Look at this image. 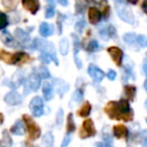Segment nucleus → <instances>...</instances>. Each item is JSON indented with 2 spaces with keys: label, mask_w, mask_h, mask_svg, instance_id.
I'll return each instance as SVG.
<instances>
[{
  "label": "nucleus",
  "mask_w": 147,
  "mask_h": 147,
  "mask_svg": "<svg viewBox=\"0 0 147 147\" xmlns=\"http://www.w3.org/2000/svg\"><path fill=\"white\" fill-rule=\"evenodd\" d=\"M69 142H71V136L69 135H65V138H63V143H61V147H67V145L69 144Z\"/></svg>",
  "instance_id": "44"
},
{
  "label": "nucleus",
  "mask_w": 147,
  "mask_h": 147,
  "mask_svg": "<svg viewBox=\"0 0 147 147\" xmlns=\"http://www.w3.org/2000/svg\"><path fill=\"white\" fill-rule=\"evenodd\" d=\"M47 2L51 6H55V0H47Z\"/></svg>",
  "instance_id": "48"
},
{
  "label": "nucleus",
  "mask_w": 147,
  "mask_h": 147,
  "mask_svg": "<svg viewBox=\"0 0 147 147\" xmlns=\"http://www.w3.org/2000/svg\"><path fill=\"white\" fill-rule=\"evenodd\" d=\"M10 132L14 135H23L25 133V128H24V123L21 120H17L16 122L13 124V126L10 128Z\"/></svg>",
  "instance_id": "20"
},
{
  "label": "nucleus",
  "mask_w": 147,
  "mask_h": 147,
  "mask_svg": "<svg viewBox=\"0 0 147 147\" xmlns=\"http://www.w3.org/2000/svg\"><path fill=\"white\" fill-rule=\"evenodd\" d=\"M14 35H15V38L17 39L19 43L21 45H26L29 43L30 41V36H29L28 33H26L24 30H22L21 28H16L14 31Z\"/></svg>",
  "instance_id": "13"
},
{
  "label": "nucleus",
  "mask_w": 147,
  "mask_h": 147,
  "mask_svg": "<svg viewBox=\"0 0 147 147\" xmlns=\"http://www.w3.org/2000/svg\"><path fill=\"white\" fill-rule=\"evenodd\" d=\"M105 113L112 120H123L125 122L132 121L133 111L131 110L129 102L125 99L117 101H110L105 106Z\"/></svg>",
  "instance_id": "1"
},
{
  "label": "nucleus",
  "mask_w": 147,
  "mask_h": 147,
  "mask_svg": "<svg viewBox=\"0 0 147 147\" xmlns=\"http://www.w3.org/2000/svg\"><path fill=\"white\" fill-rule=\"evenodd\" d=\"M71 36H73L74 39V57H75V55H78L79 51L81 49V41L77 35L71 34Z\"/></svg>",
  "instance_id": "29"
},
{
  "label": "nucleus",
  "mask_w": 147,
  "mask_h": 147,
  "mask_svg": "<svg viewBox=\"0 0 147 147\" xmlns=\"http://www.w3.org/2000/svg\"><path fill=\"white\" fill-rule=\"evenodd\" d=\"M100 35L104 40H108L109 38H113V37L117 36L116 29L113 25H108L107 27H104L100 30Z\"/></svg>",
  "instance_id": "16"
},
{
  "label": "nucleus",
  "mask_w": 147,
  "mask_h": 147,
  "mask_svg": "<svg viewBox=\"0 0 147 147\" xmlns=\"http://www.w3.org/2000/svg\"><path fill=\"white\" fill-rule=\"evenodd\" d=\"M55 31L53 25L49 24L47 22H42L39 25V34L42 37H47L49 35H51Z\"/></svg>",
  "instance_id": "19"
},
{
  "label": "nucleus",
  "mask_w": 147,
  "mask_h": 147,
  "mask_svg": "<svg viewBox=\"0 0 147 147\" xmlns=\"http://www.w3.org/2000/svg\"><path fill=\"white\" fill-rule=\"evenodd\" d=\"M143 73H144V75H146V74H147V71H146V61H144V63H143Z\"/></svg>",
  "instance_id": "49"
},
{
  "label": "nucleus",
  "mask_w": 147,
  "mask_h": 147,
  "mask_svg": "<svg viewBox=\"0 0 147 147\" xmlns=\"http://www.w3.org/2000/svg\"><path fill=\"white\" fill-rule=\"evenodd\" d=\"M0 147H12V139L10 137L8 130H3L2 138L0 140Z\"/></svg>",
  "instance_id": "23"
},
{
  "label": "nucleus",
  "mask_w": 147,
  "mask_h": 147,
  "mask_svg": "<svg viewBox=\"0 0 147 147\" xmlns=\"http://www.w3.org/2000/svg\"><path fill=\"white\" fill-rule=\"evenodd\" d=\"M82 100H83V93L80 90L75 91V93L73 94V97H71V101L75 103H79Z\"/></svg>",
  "instance_id": "36"
},
{
  "label": "nucleus",
  "mask_w": 147,
  "mask_h": 147,
  "mask_svg": "<svg viewBox=\"0 0 147 147\" xmlns=\"http://www.w3.org/2000/svg\"><path fill=\"white\" fill-rule=\"evenodd\" d=\"M146 3H147V1L145 0L144 2H143V4H142V9H143V11H144L145 13L147 12V10H146Z\"/></svg>",
  "instance_id": "47"
},
{
  "label": "nucleus",
  "mask_w": 147,
  "mask_h": 147,
  "mask_svg": "<svg viewBox=\"0 0 147 147\" xmlns=\"http://www.w3.org/2000/svg\"><path fill=\"white\" fill-rule=\"evenodd\" d=\"M88 74L91 76V78L95 81L96 83H100L104 79L105 74L102 69H100L98 67L94 65H90L88 67Z\"/></svg>",
  "instance_id": "11"
},
{
  "label": "nucleus",
  "mask_w": 147,
  "mask_h": 147,
  "mask_svg": "<svg viewBox=\"0 0 147 147\" xmlns=\"http://www.w3.org/2000/svg\"><path fill=\"white\" fill-rule=\"evenodd\" d=\"M28 55L23 51H17L15 53H9L5 51H0V61H4L7 65H16V63L28 61Z\"/></svg>",
  "instance_id": "3"
},
{
  "label": "nucleus",
  "mask_w": 147,
  "mask_h": 147,
  "mask_svg": "<svg viewBox=\"0 0 147 147\" xmlns=\"http://www.w3.org/2000/svg\"><path fill=\"white\" fill-rule=\"evenodd\" d=\"M85 26H86V22H85L84 19H81V20H79L78 22L75 24V29H76V31H78L79 33H82Z\"/></svg>",
  "instance_id": "37"
},
{
  "label": "nucleus",
  "mask_w": 147,
  "mask_h": 147,
  "mask_svg": "<svg viewBox=\"0 0 147 147\" xmlns=\"http://www.w3.org/2000/svg\"><path fill=\"white\" fill-rule=\"evenodd\" d=\"M0 39H1V41H2L5 45H7V47H15L14 39H13L12 35H11L8 31H6V30L3 31L2 34H1V36H0Z\"/></svg>",
  "instance_id": "22"
},
{
  "label": "nucleus",
  "mask_w": 147,
  "mask_h": 147,
  "mask_svg": "<svg viewBox=\"0 0 147 147\" xmlns=\"http://www.w3.org/2000/svg\"><path fill=\"white\" fill-rule=\"evenodd\" d=\"M36 74L38 75V77L40 79H47V78H49V77H51V74H49V69H47V67H39Z\"/></svg>",
  "instance_id": "32"
},
{
  "label": "nucleus",
  "mask_w": 147,
  "mask_h": 147,
  "mask_svg": "<svg viewBox=\"0 0 147 147\" xmlns=\"http://www.w3.org/2000/svg\"><path fill=\"white\" fill-rule=\"evenodd\" d=\"M31 49H39L41 53H45L47 55H49L51 57V61L57 65H59V61H57V55H55V47L53 42H49V41L41 40L39 38H35L33 40L32 45H31Z\"/></svg>",
  "instance_id": "2"
},
{
  "label": "nucleus",
  "mask_w": 147,
  "mask_h": 147,
  "mask_svg": "<svg viewBox=\"0 0 147 147\" xmlns=\"http://www.w3.org/2000/svg\"><path fill=\"white\" fill-rule=\"evenodd\" d=\"M22 120L24 122V125L26 126L27 132H28V138L30 140H36L40 137L41 131L40 128L38 127V125L34 122L32 118L29 115L24 114L22 116Z\"/></svg>",
  "instance_id": "4"
},
{
  "label": "nucleus",
  "mask_w": 147,
  "mask_h": 147,
  "mask_svg": "<svg viewBox=\"0 0 147 147\" xmlns=\"http://www.w3.org/2000/svg\"><path fill=\"white\" fill-rule=\"evenodd\" d=\"M38 59H39V61H42V63H45V65H47V63H49L51 61V57H49V55H47V53H41L40 55L38 57Z\"/></svg>",
  "instance_id": "39"
},
{
  "label": "nucleus",
  "mask_w": 147,
  "mask_h": 147,
  "mask_svg": "<svg viewBox=\"0 0 147 147\" xmlns=\"http://www.w3.org/2000/svg\"><path fill=\"white\" fill-rule=\"evenodd\" d=\"M23 82H24V77H23L22 71H17V73H15L14 75H13L12 78H11L8 86L12 89H16V88H18Z\"/></svg>",
  "instance_id": "17"
},
{
  "label": "nucleus",
  "mask_w": 147,
  "mask_h": 147,
  "mask_svg": "<svg viewBox=\"0 0 147 147\" xmlns=\"http://www.w3.org/2000/svg\"><path fill=\"white\" fill-rule=\"evenodd\" d=\"M22 6L31 14H35L39 10V0H22Z\"/></svg>",
  "instance_id": "12"
},
{
  "label": "nucleus",
  "mask_w": 147,
  "mask_h": 147,
  "mask_svg": "<svg viewBox=\"0 0 147 147\" xmlns=\"http://www.w3.org/2000/svg\"><path fill=\"white\" fill-rule=\"evenodd\" d=\"M2 4L8 10H14L17 5V0H2Z\"/></svg>",
  "instance_id": "30"
},
{
  "label": "nucleus",
  "mask_w": 147,
  "mask_h": 147,
  "mask_svg": "<svg viewBox=\"0 0 147 147\" xmlns=\"http://www.w3.org/2000/svg\"><path fill=\"white\" fill-rule=\"evenodd\" d=\"M136 41L138 42L139 45H141L142 47H146V43H147V40H146V37H145V35H138L136 38Z\"/></svg>",
  "instance_id": "42"
},
{
  "label": "nucleus",
  "mask_w": 147,
  "mask_h": 147,
  "mask_svg": "<svg viewBox=\"0 0 147 147\" xmlns=\"http://www.w3.org/2000/svg\"><path fill=\"white\" fill-rule=\"evenodd\" d=\"M8 25V19L5 13L0 11V29H4Z\"/></svg>",
  "instance_id": "35"
},
{
  "label": "nucleus",
  "mask_w": 147,
  "mask_h": 147,
  "mask_svg": "<svg viewBox=\"0 0 147 147\" xmlns=\"http://www.w3.org/2000/svg\"><path fill=\"white\" fill-rule=\"evenodd\" d=\"M136 38H137V35L135 34V33H131V32H128V33H125L124 35H123V39H124L125 42L129 43V45H131V43H134L136 42Z\"/></svg>",
  "instance_id": "31"
},
{
  "label": "nucleus",
  "mask_w": 147,
  "mask_h": 147,
  "mask_svg": "<svg viewBox=\"0 0 147 147\" xmlns=\"http://www.w3.org/2000/svg\"><path fill=\"white\" fill-rule=\"evenodd\" d=\"M69 86L67 85V83H65L63 80H61V79L55 80V89L59 96H63V94L69 90Z\"/></svg>",
  "instance_id": "18"
},
{
  "label": "nucleus",
  "mask_w": 147,
  "mask_h": 147,
  "mask_svg": "<svg viewBox=\"0 0 147 147\" xmlns=\"http://www.w3.org/2000/svg\"><path fill=\"white\" fill-rule=\"evenodd\" d=\"M116 76H117L116 71H113V69H110V71H108V74H107V78L110 81H114L115 79H116Z\"/></svg>",
  "instance_id": "43"
},
{
  "label": "nucleus",
  "mask_w": 147,
  "mask_h": 147,
  "mask_svg": "<svg viewBox=\"0 0 147 147\" xmlns=\"http://www.w3.org/2000/svg\"><path fill=\"white\" fill-rule=\"evenodd\" d=\"M97 147H113L110 143H107V142H100V143H97Z\"/></svg>",
  "instance_id": "45"
},
{
  "label": "nucleus",
  "mask_w": 147,
  "mask_h": 147,
  "mask_svg": "<svg viewBox=\"0 0 147 147\" xmlns=\"http://www.w3.org/2000/svg\"><path fill=\"white\" fill-rule=\"evenodd\" d=\"M127 1L131 4H137V2H138V0H127Z\"/></svg>",
  "instance_id": "51"
},
{
  "label": "nucleus",
  "mask_w": 147,
  "mask_h": 147,
  "mask_svg": "<svg viewBox=\"0 0 147 147\" xmlns=\"http://www.w3.org/2000/svg\"><path fill=\"white\" fill-rule=\"evenodd\" d=\"M75 130H76V125H75V121L73 119V114L69 113L67 119V133L71 134V133L75 132Z\"/></svg>",
  "instance_id": "26"
},
{
  "label": "nucleus",
  "mask_w": 147,
  "mask_h": 147,
  "mask_svg": "<svg viewBox=\"0 0 147 147\" xmlns=\"http://www.w3.org/2000/svg\"><path fill=\"white\" fill-rule=\"evenodd\" d=\"M95 135H96V129H95L93 120H91V119H86V120L83 122L82 126H81L79 136L82 139H86V138H89V137L95 136Z\"/></svg>",
  "instance_id": "6"
},
{
  "label": "nucleus",
  "mask_w": 147,
  "mask_h": 147,
  "mask_svg": "<svg viewBox=\"0 0 147 147\" xmlns=\"http://www.w3.org/2000/svg\"><path fill=\"white\" fill-rule=\"evenodd\" d=\"M87 5V0H77L76 4V10L78 13H83L86 8Z\"/></svg>",
  "instance_id": "33"
},
{
  "label": "nucleus",
  "mask_w": 147,
  "mask_h": 147,
  "mask_svg": "<svg viewBox=\"0 0 147 147\" xmlns=\"http://www.w3.org/2000/svg\"><path fill=\"white\" fill-rule=\"evenodd\" d=\"M42 94L43 97L47 101H49L53 99V87H51V83L49 82H45L42 84Z\"/></svg>",
  "instance_id": "21"
},
{
  "label": "nucleus",
  "mask_w": 147,
  "mask_h": 147,
  "mask_svg": "<svg viewBox=\"0 0 147 147\" xmlns=\"http://www.w3.org/2000/svg\"><path fill=\"white\" fill-rule=\"evenodd\" d=\"M125 91V96H126L127 101H134L135 96H136V88L131 85H126L124 88Z\"/></svg>",
  "instance_id": "24"
},
{
  "label": "nucleus",
  "mask_w": 147,
  "mask_h": 147,
  "mask_svg": "<svg viewBox=\"0 0 147 147\" xmlns=\"http://www.w3.org/2000/svg\"><path fill=\"white\" fill-rule=\"evenodd\" d=\"M57 2L59 3L61 5H63V6H67V0H57Z\"/></svg>",
  "instance_id": "46"
},
{
  "label": "nucleus",
  "mask_w": 147,
  "mask_h": 147,
  "mask_svg": "<svg viewBox=\"0 0 147 147\" xmlns=\"http://www.w3.org/2000/svg\"><path fill=\"white\" fill-rule=\"evenodd\" d=\"M3 121H4V117H3V114H2V113H0V125L2 124Z\"/></svg>",
  "instance_id": "50"
},
{
  "label": "nucleus",
  "mask_w": 147,
  "mask_h": 147,
  "mask_svg": "<svg viewBox=\"0 0 147 147\" xmlns=\"http://www.w3.org/2000/svg\"><path fill=\"white\" fill-rule=\"evenodd\" d=\"M63 109H59L57 113V126H61L63 124Z\"/></svg>",
  "instance_id": "41"
},
{
  "label": "nucleus",
  "mask_w": 147,
  "mask_h": 147,
  "mask_svg": "<svg viewBox=\"0 0 147 147\" xmlns=\"http://www.w3.org/2000/svg\"><path fill=\"white\" fill-rule=\"evenodd\" d=\"M42 144L45 147H53V136L51 132L47 133L42 138Z\"/></svg>",
  "instance_id": "28"
},
{
  "label": "nucleus",
  "mask_w": 147,
  "mask_h": 147,
  "mask_svg": "<svg viewBox=\"0 0 147 147\" xmlns=\"http://www.w3.org/2000/svg\"><path fill=\"white\" fill-rule=\"evenodd\" d=\"M101 16H102L101 12L96 7H90V8H89L88 17H89V21H90L91 24H93V25L98 24L101 20Z\"/></svg>",
  "instance_id": "14"
},
{
  "label": "nucleus",
  "mask_w": 147,
  "mask_h": 147,
  "mask_svg": "<svg viewBox=\"0 0 147 147\" xmlns=\"http://www.w3.org/2000/svg\"><path fill=\"white\" fill-rule=\"evenodd\" d=\"M107 51H108V53L110 55L111 59H113L115 65H117L118 67H121V65H122V61H123L122 49L117 47H108Z\"/></svg>",
  "instance_id": "9"
},
{
  "label": "nucleus",
  "mask_w": 147,
  "mask_h": 147,
  "mask_svg": "<svg viewBox=\"0 0 147 147\" xmlns=\"http://www.w3.org/2000/svg\"><path fill=\"white\" fill-rule=\"evenodd\" d=\"M98 49H100V45H99V43L96 40L90 41L88 47H87V51H89V53H95Z\"/></svg>",
  "instance_id": "34"
},
{
  "label": "nucleus",
  "mask_w": 147,
  "mask_h": 147,
  "mask_svg": "<svg viewBox=\"0 0 147 147\" xmlns=\"http://www.w3.org/2000/svg\"><path fill=\"white\" fill-rule=\"evenodd\" d=\"M59 53L63 55H67L69 53V41L67 38H63L59 41Z\"/></svg>",
  "instance_id": "27"
},
{
  "label": "nucleus",
  "mask_w": 147,
  "mask_h": 147,
  "mask_svg": "<svg viewBox=\"0 0 147 147\" xmlns=\"http://www.w3.org/2000/svg\"><path fill=\"white\" fill-rule=\"evenodd\" d=\"M119 4H120V6L118 5V7H117V13H118L119 17L125 22L129 23V24H133L134 23V15H133L132 11L129 8H127L126 6H124L122 3H119Z\"/></svg>",
  "instance_id": "8"
},
{
  "label": "nucleus",
  "mask_w": 147,
  "mask_h": 147,
  "mask_svg": "<svg viewBox=\"0 0 147 147\" xmlns=\"http://www.w3.org/2000/svg\"><path fill=\"white\" fill-rule=\"evenodd\" d=\"M113 134L118 139L127 138V137H128V129L123 124L115 125V126L113 127Z\"/></svg>",
  "instance_id": "15"
},
{
  "label": "nucleus",
  "mask_w": 147,
  "mask_h": 147,
  "mask_svg": "<svg viewBox=\"0 0 147 147\" xmlns=\"http://www.w3.org/2000/svg\"><path fill=\"white\" fill-rule=\"evenodd\" d=\"M4 102L7 105H9V106H16V105L21 104V102H22V96L19 93L12 91V92H9L8 94L5 95Z\"/></svg>",
  "instance_id": "10"
},
{
  "label": "nucleus",
  "mask_w": 147,
  "mask_h": 147,
  "mask_svg": "<svg viewBox=\"0 0 147 147\" xmlns=\"http://www.w3.org/2000/svg\"><path fill=\"white\" fill-rule=\"evenodd\" d=\"M53 15H55V6L47 5V10H45V17L47 18H51Z\"/></svg>",
  "instance_id": "40"
},
{
  "label": "nucleus",
  "mask_w": 147,
  "mask_h": 147,
  "mask_svg": "<svg viewBox=\"0 0 147 147\" xmlns=\"http://www.w3.org/2000/svg\"><path fill=\"white\" fill-rule=\"evenodd\" d=\"M65 16L63 15L61 13H59V17H57V28H59V34L61 33L63 30V21L65 20Z\"/></svg>",
  "instance_id": "38"
},
{
  "label": "nucleus",
  "mask_w": 147,
  "mask_h": 147,
  "mask_svg": "<svg viewBox=\"0 0 147 147\" xmlns=\"http://www.w3.org/2000/svg\"><path fill=\"white\" fill-rule=\"evenodd\" d=\"M91 109H92V107H91L90 103L85 102L84 104H83V106L79 109L78 115L80 117H88L89 115H90V113H91Z\"/></svg>",
  "instance_id": "25"
},
{
  "label": "nucleus",
  "mask_w": 147,
  "mask_h": 147,
  "mask_svg": "<svg viewBox=\"0 0 147 147\" xmlns=\"http://www.w3.org/2000/svg\"><path fill=\"white\" fill-rule=\"evenodd\" d=\"M40 86V78L36 73H31L24 81V94L28 95L30 91H37Z\"/></svg>",
  "instance_id": "5"
},
{
  "label": "nucleus",
  "mask_w": 147,
  "mask_h": 147,
  "mask_svg": "<svg viewBox=\"0 0 147 147\" xmlns=\"http://www.w3.org/2000/svg\"><path fill=\"white\" fill-rule=\"evenodd\" d=\"M29 110L34 117H40L43 114V101L40 97H34L29 103Z\"/></svg>",
  "instance_id": "7"
}]
</instances>
